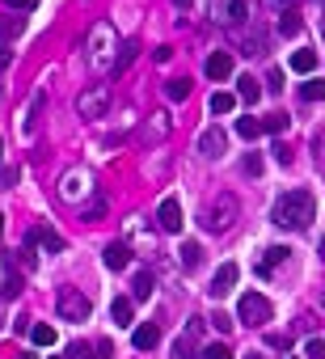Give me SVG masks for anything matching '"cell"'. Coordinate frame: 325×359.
<instances>
[{
    "label": "cell",
    "instance_id": "6da1fadb",
    "mask_svg": "<svg viewBox=\"0 0 325 359\" xmlns=\"http://www.w3.org/2000/svg\"><path fill=\"white\" fill-rule=\"evenodd\" d=\"M270 220L279 228H308L317 220V194L312 190H288L275 199V208H270Z\"/></svg>",
    "mask_w": 325,
    "mask_h": 359
},
{
    "label": "cell",
    "instance_id": "7a4b0ae2",
    "mask_svg": "<svg viewBox=\"0 0 325 359\" xmlns=\"http://www.w3.org/2000/svg\"><path fill=\"white\" fill-rule=\"evenodd\" d=\"M115 51H119V34H115V26H110V22H97V26L89 30V64H93L97 72H110Z\"/></svg>",
    "mask_w": 325,
    "mask_h": 359
},
{
    "label": "cell",
    "instance_id": "3957f363",
    "mask_svg": "<svg viewBox=\"0 0 325 359\" xmlns=\"http://www.w3.org/2000/svg\"><path fill=\"white\" fill-rule=\"evenodd\" d=\"M237 216H241L237 194H215V199L207 203V212H203V228H207V233H228V228L237 224Z\"/></svg>",
    "mask_w": 325,
    "mask_h": 359
},
{
    "label": "cell",
    "instance_id": "277c9868",
    "mask_svg": "<svg viewBox=\"0 0 325 359\" xmlns=\"http://www.w3.org/2000/svg\"><path fill=\"white\" fill-rule=\"evenodd\" d=\"M237 317H241L245 326H266V322H270V300H266L262 292H245V296L237 300Z\"/></svg>",
    "mask_w": 325,
    "mask_h": 359
},
{
    "label": "cell",
    "instance_id": "5b68a950",
    "mask_svg": "<svg viewBox=\"0 0 325 359\" xmlns=\"http://www.w3.org/2000/svg\"><path fill=\"white\" fill-rule=\"evenodd\" d=\"M89 313H93V304H89L85 292H76V287L60 292V317L64 322H89Z\"/></svg>",
    "mask_w": 325,
    "mask_h": 359
},
{
    "label": "cell",
    "instance_id": "8992f818",
    "mask_svg": "<svg viewBox=\"0 0 325 359\" xmlns=\"http://www.w3.org/2000/svg\"><path fill=\"white\" fill-rule=\"evenodd\" d=\"M110 106V89L106 85H89L81 97H76V110H81V119H101V110Z\"/></svg>",
    "mask_w": 325,
    "mask_h": 359
},
{
    "label": "cell",
    "instance_id": "52a82bcc",
    "mask_svg": "<svg viewBox=\"0 0 325 359\" xmlns=\"http://www.w3.org/2000/svg\"><path fill=\"white\" fill-rule=\"evenodd\" d=\"M211 17L220 26H241L249 17V0H215L211 5Z\"/></svg>",
    "mask_w": 325,
    "mask_h": 359
},
{
    "label": "cell",
    "instance_id": "ba28073f",
    "mask_svg": "<svg viewBox=\"0 0 325 359\" xmlns=\"http://www.w3.org/2000/svg\"><path fill=\"white\" fill-rule=\"evenodd\" d=\"M89 182H93V178H89L85 169H72V174H64V178H60V199H64V203H81V199L93 190Z\"/></svg>",
    "mask_w": 325,
    "mask_h": 359
},
{
    "label": "cell",
    "instance_id": "9c48e42d",
    "mask_svg": "<svg viewBox=\"0 0 325 359\" xmlns=\"http://www.w3.org/2000/svg\"><path fill=\"white\" fill-rule=\"evenodd\" d=\"M199 338H203V317H190V322H186V330H182V338L174 342V355H178V359H194Z\"/></svg>",
    "mask_w": 325,
    "mask_h": 359
},
{
    "label": "cell",
    "instance_id": "30bf717a",
    "mask_svg": "<svg viewBox=\"0 0 325 359\" xmlns=\"http://www.w3.org/2000/svg\"><path fill=\"white\" fill-rule=\"evenodd\" d=\"M47 249V253H64V237L60 233H51L47 224H34L30 233H26V249Z\"/></svg>",
    "mask_w": 325,
    "mask_h": 359
},
{
    "label": "cell",
    "instance_id": "8fae6325",
    "mask_svg": "<svg viewBox=\"0 0 325 359\" xmlns=\"http://www.w3.org/2000/svg\"><path fill=\"white\" fill-rule=\"evenodd\" d=\"M224 148H228V140H224V131H220V127H207V131H199V152H203V157L220 161V157H224Z\"/></svg>",
    "mask_w": 325,
    "mask_h": 359
},
{
    "label": "cell",
    "instance_id": "7c38bea8",
    "mask_svg": "<svg viewBox=\"0 0 325 359\" xmlns=\"http://www.w3.org/2000/svg\"><path fill=\"white\" fill-rule=\"evenodd\" d=\"M156 224L165 228V233H182V203H178V199H160V208H156Z\"/></svg>",
    "mask_w": 325,
    "mask_h": 359
},
{
    "label": "cell",
    "instance_id": "4fadbf2b",
    "mask_svg": "<svg viewBox=\"0 0 325 359\" xmlns=\"http://www.w3.org/2000/svg\"><path fill=\"white\" fill-rule=\"evenodd\" d=\"M237 275H241V267H237V262H224L220 271H215V279H211V287H207V292H211L215 300H220V296H228V292L237 287Z\"/></svg>",
    "mask_w": 325,
    "mask_h": 359
},
{
    "label": "cell",
    "instance_id": "5bb4252c",
    "mask_svg": "<svg viewBox=\"0 0 325 359\" xmlns=\"http://www.w3.org/2000/svg\"><path fill=\"white\" fill-rule=\"evenodd\" d=\"M207 76H211V81H228V76H233V56H228V51H215V56H207Z\"/></svg>",
    "mask_w": 325,
    "mask_h": 359
},
{
    "label": "cell",
    "instance_id": "9a60e30c",
    "mask_svg": "<svg viewBox=\"0 0 325 359\" xmlns=\"http://www.w3.org/2000/svg\"><path fill=\"white\" fill-rule=\"evenodd\" d=\"M68 359H110V342H72L68 347Z\"/></svg>",
    "mask_w": 325,
    "mask_h": 359
},
{
    "label": "cell",
    "instance_id": "2e32d148",
    "mask_svg": "<svg viewBox=\"0 0 325 359\" xmlns=\"http://www.w3.org/2000/svg\"><path fill=\"white\" fill-rule=\"evenodd\" d=\"M101 258H106V267H110V271H123V267L131 262V249H127L123 241H110V245H106V253H101Z\"/></svg>",
    "mask_w": 325,
    "mask_h": 359
},
{
    "label": "cell",
    "instance_id": "e0dca14e",
    "mask_svg": "<svg viewBox=\"0 0 325 359\" xmlns=\"http://www.w3.org/2000/svg\"><path fill=\"white\" fill-rule=\"evenodd\" d=\"M131 342H135V351H152V347L160 342V330H156L152 322H144V326H135V334H131Z\"/></svg>",
    "mask_w": 325,
    "mask_h": 359
},
{
    "label": "cell",
    "instance_id": "ac0fdd59",
    "mask_svg": "<svg viewBox=\"0 0 325 359\" xmlns=\"http://www.w3.org/2000/svg\"><path fill=\"white\" fill-rule=\"evenodd\" d=\"M288 253H292L288 245H270V249H266V258L258 262V275H270V271H275L279 262H288Z\"/></svg>",
    "mask_w": 325,
    "mask_h": 359
},
{
    "label": "cell",
    "instance_id": "d6986e66",
    "mask_svg": "<svg viewBox=\"0 0 325 359\" xmlns=\"http://www.w3.org/2000/svg\"><path fill=\"white\" fill-rule=\"evenodd\" d=\"M135 56H140V47H135V42H119V56H115L110 72H115V76H123V72L131 68V60H135Z\"/></svg>",
    "mask_w": 325,
    "mask_h": 359
},
{
    "label": "cell",
    "instance_id": "ffe728a7",
    "mask_svg": "<svg viewBox=\"0 0 325 359\" xmlns=\"http://www.w3.org/2000/svg\"><path fill=\"white\" fill-rule=\"evenodd\" d=\"M131 317H135L131 300H127V296H119V300L110 304V322H115V326H131Z\"/></svg>",
    "mask_w": 325,
    "mask_h": 359
},
{
    "label": "cell",
    "instance_id": "44dd1931",
    "mask_svg": "<svg viewBox=\"0 0 325 359\" xmlns=\"http://www.w3.org/2000/svg\"><path fill=\"white\" fill-rule=\"evenodd\" d=\"M312 68H317V51H292V72L308 76Z\"/></svg>",
    "mask_w": 325,
    "mask_h": 359
},
{
    "label": "cell",
    "instance_id": "7402d4cb",
    "mask_svg": "<svg viewBox=\"0 0 325 359\" xmlns=\"http://www.w3.org/2000/svg\"><path fill=\"white\" fill-rule=\"evenodd\" d=\"M237 93H241V101H249V106H253V101L262 97V85L253 76H237Z\"/></svg>",
    "mask_w": 325,
    "mask_h": 359
},
{
    "label": "cell",
    "instance_id": "603a6c76",
    "mask_svg": "<svg viewBox=\"0 0 325 359\" xmlns=\"http://www.w3.org/2000/svg\"><path fill=\"white\" fill-rule=\"evenodd\" d=\"M300 26H304V22H300V13H296V9H283V17H279V34H283V38H296V34H300Z\"/></svg>",
    "mask_w": 325,
    "mask_h": 359
},
{
    "label": "cell",
    "instance_id": "cb8c5ba5",
    "mask_svg": "<svg viewBox=\"0 0 325 359\" xmlns=\"http://www.w3.org/2000/svg\"><path fill=\"white\" fill-rule=\"evenodd\" d=\"M131 296H135V300H148V296H152V271H135V279H131Z\"/></svg>",
    "mask_w": 325,
    "mask_h": 359
},
{
    "label": "cell",
    "instance_id": "d4e9b609",
    "mask_svg": "<svg viewBox=\"0 0 325 359\" xmlns=\"http://www.w3.org/2000/svg\"><path fill=\"white\" fill-rule=\"evenodd\" d=\"M30 338H34V347H56V326H30Z\"/></svg>",
    "mask_w": 325,
    "mask_h": 359
},
{
    "label": "cell",
    "instance_id": "484cf974",
    "mask_svg": "<svg viewBox=\"0 0 325 359\" xmlns=\"http://www.w3.org/2000/svg\"><path fill=\"white\" fill-rule=\"evenodd\" d=\"M22 30H26V17H13V13L0 17V38H17Z\"/></svg>",
    "mask_w": 325,
    "mask_h": 359
},
{
    "label": "cell",
    "instance_id": "4316f807",
    "mask_svg": "<svg viewBox=\"0 0 325 359\" xmlns=\"http://www.w3.org/2000/svg\"><path fill=\"white\" fill-rule=\"evenodd\" d=\"M300 97H304V101H325V81H321V76H317V81H304V85H300Z\"/></svg>",
    "mask_w": 325,
    "mask_h": 359
},
{
    "label": "cell",
    "instance_id": "83f0119b",
    "mask_svg": "<svg viewBox=\"0 0 325 359\" xmlns=\"http://www.w3.org/2000/svg\"><path fill=\"white\" fill-rule=\"evenodd\" d=\"M233 106H237L233 93H211V115H233Z\"/></svg>",
    "mask_w": 325,
    "mask_h": 359
},
{
    "label": "cell",
    "instance_id": "f1b7e54d",
    "mask_svg": "<svg viewBox=\"0 0 325 359\" xmlns=\"http://www.w3.org/2000/svg\"><path fill=\"white\" fill-rule=\"evenodd\" d=\"M101 216H106V199H101V194H93L85 208H81V220H101Z\"/></svg>",
    "mask_w": 325,
    "mask_h": 359
},
{
    "label": "cell",
    "instance_id": "f546056e",
    "mask_svg": "<svg viewBox=\"0 0 325 359\" xmlns=\"http://www.w3.org/2000/svg\"><path fill=\"white\" fill-rule=\"evenodd\" d=\"M199 262H203V249H199V241H186V245H182V267H186V271H194Z\"/></svg>",
    "mask_w": 325,
    "mask_h": 359
},
{
    "label": "cell",
    "instance_id": "4dcf8cb0",
    "mask_svg": "<svg viewBox=\"0 0 325 359\" xmlns=\"http://www.w3.org/2000/svg\"><path fill=\"white\" fill-rule=\"evenodd\" d=\"M165 97H174V101H186V97H190V81H186V76L169 81V85H165Z\"/></svg>",
    "mask_w": 325,
    "mask_h": 359
},
{
    "label": "cell",
    "instance_id": "1f68e13d",
    "mask_svg": "<svg viewBox=\"0 0 325 359\" xmlns=\"http://www.w3.org/2000/svg\"><path fill=\"white\" fill-rule=\"evenodd\" d=\"M237 135H241V140H258V135H262V123L245 115V119H237Z\"/></svg>",
    "mask_w": 325,
    "mask_h": 359
},
{
    "label": "cell",
    "instance_id": "d6a6232c",
    "mask_svg": "<svg viewBox=\"0 0 325 359\" xmlns=\"http://www.w3.org/2000/svg\"><path fill=\"white\" fill-rule=\"evenodd\" d=\"M288 127H292L288 115H270V119H262V131H270V135H283Z\"/></svg>",
    "mask_w": 325,
    "mask_h": 359
},
{
    "label": "cell",
    "instance_id": "836d02e7",
    "mask_svg": "<svg viewBox=\"0 0 325 359\" xmlns=\"http://www.w3.org/2000/svg\"><path fill=\"white\" fill-rule=\"evenodd\" d=\"M17 296H22V275L9 271V279H5V300H17Z\"/></svg>",
    "mask_w": 325,
    "mask_h": 359
},
{
    "label": "cell",
    "instance_id": "e575fe53",
    "mask_svg": "<svg viewBox=\"0 0 325 359\" xmlns=\"http://www.w3.org/2000/svg\"><path fill=\"white\" fill-rule=\"evenodd\" d=\"M304 355H308V359H325V342H321V338H308Z\"/></svg>",
    "mask_w": 325,
    "mask_h": 359
},
{
    "label": "cell",
    "instance_id": "d590c367",
    "mask_svg": "<svg viewBox=\"0 0 325 359\" xmlns=\"http://www.w3.org/2000/svg\"><path fill=\"white\" fill-rule=\"evenodd\" d=\"M203 355H207V359H233V351H228L224 342H215V347H207Z\"/></svg>",
    "mask_w": 325,
    "mask_h": 359
},
{
    "label": "cell",
    "instance_id": "8d00e7d4",
    "mask_svg": "<svg viewBox=\"0 0 325 359\" xmlns=\"http://www.w3.org/2000/svg\"><path fill=\"white\" fill-rule=\"evenodd\" d=\"M9 9H13V13H34L38 0H9Z\"/></svg>",
    "mask_w": 325,
    "mask_h": 359
},
{
    "label": "cell",
    "instance_id": "74e56055",
    "mask_svg": "<svg viewBox=\"0 0 325 359\" xmlns=\"http://www.w3.org/2000/svg\"><path fill=\"white\" fill-rule=\"evenodd\" d=\"M245 174L258 178V174H262V157H253V152H249V157H245Z\"/></svg>",
    "mask_w": 325,
    "mask_h": 359
},
{
    "label": "cell",
    "instance_id": "f35d334b",
    "mask_svg": "<svg viewBox=\"0 0 325 359\" xmlns=\"http://www.w3.org/2000/svg\"><path fill=\"white\" fill-rule=\"evenodd\" d=\"M266 85H270V93H279V89H283V72H279V68H270V76H266Z\"/></svg>",
    "mask_w": 325,
    "mask_h": 359
},
{
    "label": "cell",
    "instance_id": "ab89813d",
    "mask_svg": "<svg viewBox=\"0 0 325 359\" xmlns=\"http://www.w3.org/2000/svg\"><path fill=\"white\" fill-rule=\"evenodd\" d=\"M211 322H215V330H224V334H228V330H233V326H237V322H233V317H228V313H215V317H211Z\"/></svg>",
    "mask_w": 325,
    "mask_h": 359
},
{
    "label": "cell",
    "instance_id": "60d3db41",
    "mask_svg": "<svg viewBox=\"0 0 325 359\" xmlns=\"http://www.w3.org/2000/svg\"><path fill=\"white\" fill-rule=\"evenodd\" d=\"M9 64H13V51H9V47H5V42H0V72H5V68H9Z\"/></svg>",
    "mask_w": 325,
    "mask_h": 359
},
{
    "label": "cell",
    "instance_id": "b9f144b4",
    "mask_svg": "<svg viewBox=\"0 0 325 359\" xmlns=\"http://www.w3.org/2000/svg\"><path fill=\"white\" fill-rule=\"evenodd\" d=\"M275 161H279V165H292V152H288L283 144H275Z\"/></svg>",
    "mask_w": 325,
    "mask_h": 359
},
{
    "label": "cell",
    "instance_id": "7bdbcfd3",
    "mask_svg": "<svg viewBox=\"0 0 325 359\" xmlns=\"http://www.w3.org/2000/svg\"><path fill=\"white\" fill-rule=\"evenodd\" d=\"M17 182V169H0V186H13Z\"/></svg>",
    "mask_w": 325,
    "mask_h": 359
},
{
    "label": "cell",
    "instance_id": "ee69618b",
    "mask_svg": "<svg viewBox=\"0 0 325 359\" xmlns=\"http://www.w3.org/2000/svg\"><path fill=\"white\" fill-rule=\"evenodd\" d=\"M270 347H279V351H288L292 342H288V334H270Z\"/></svg>",
    "mask_w": 325,
    "mask_h": 359
},
{
    "label": "cell",
    "instance_id": "f6af8a7d",
    "mask_svg": "<svg viewBox=\"0 0 325 359\" xmlns=\"http://www.w3.org/2000/svg\"><path fill=\"white\" fill-rule=\"evenodd\" d=\"M270 5H275V9L283 13V9H296V0H270Z\"/></svg>",
    "mask_w": 325,
    "mask_h": 359
},
{
    "label": "cell",
    "instance_id": "bcb514c9",
    "mask_svg": "<svg viewBox=\"0 0 325 359\" xmlns=\"http://www.w3.org/2000/svg\"><path fill=\"white\" fill-rule=\"evenodd\" d=\"M174 5H178V9H190V5H194V0H174Z\"/></svg>",
    "mask_w": 325,
    "mask_h": 359
},
{
    "label": "cell",
    "instance_id": "7dc6e473",
    "mask_svg": "<svg viewBox=\"0 0 325 359\" xmlns=\"http://www.w3.org/2000/svg\"><path fill=\"white\" fill-rule=\"evenodd\" d=\"M0 157H5V140H0Z\"/></svg>",
    "mask_w": 325,
    "mask_h": 359
},
{
    "label": "cell",
    "instance_id": "c3c4849f",
    "mask_svg": "<svg viewBox=\"0 0 325 359\" xmlns=\"http://www.w3.org/2000/svg\"><path fill=\"white\" fill-rule=\"evenodd\" d=\"M0 233H5V216H0Z\"/></svg>",
    "mask_w": 325,
    "mask_h": 359
},
{
    "label": "cell",
    "instance_id": "681fc988",
    "mask_svg": "<svg viewBox=\"0 0 325 359\" xmlns=\"http://www.w3.org/2000/svg\"><path fill=\"white\" fill-rule=\"evenodd\" d=\"M22 359H38V355H22Z\"/></svg>",
    "mask_w": 325,
    "mask_h": 359
},
{
    "label": "cell",
    "instance_id": "f907efd6",
    "mask_svg": "<svg viewBox=\"0 0 325 359\" xmlns=\"http://www.w3.org/2000/svg\"><path fill=\"white\" fill-rule=\"evenodd\" d=\"M245 359H262V355H245Z\"/></svg>",
    "mask_w": 325,
    "mask_h": 359
},
{
    "label": "cell",
    "instance_id": "816d5d0a",
    "mask_svg": "<svg viewBox=\"0 0 325 359\" xmlns=\"http://www.w3.org/2000/svg\"><path fill=\"white\" fill-rule=\"evenodd\" d=\"M321 253H325V241H321Z\"/></svg>",
    "mask_w": 325,
    "mask_h": 359
},
{
    "label": "cell",
    "instance_id": "f5cc1de1",
    "mask_svg": "<svg viewBox=\"0 0 325 359\" xmlns=\"http://www.w3.org/2000/svg\"><path fill=\"white\" fill-rule=\"evenodd\" d=\"M292 359H296V355H292Z\"/></svg>",
    "mask_w": 325,
    "mask_h": 359
}]
</instances>
